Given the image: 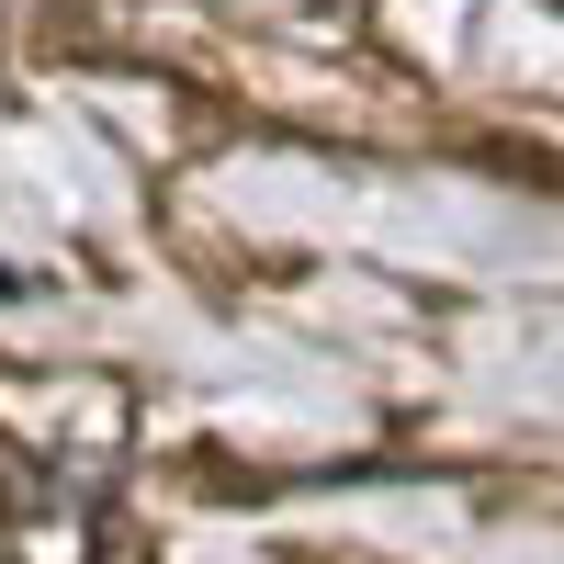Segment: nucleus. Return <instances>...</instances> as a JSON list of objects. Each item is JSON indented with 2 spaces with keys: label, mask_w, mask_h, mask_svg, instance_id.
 Wrapping results in <instances>:
<instances>
[]
</instances>
